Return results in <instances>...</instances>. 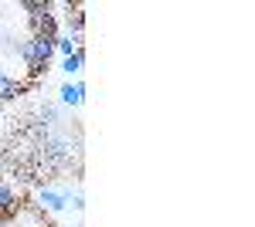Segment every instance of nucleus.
<instances>
[{"mask_svg": "<svg viewBox=\"0 0 255 227\" xmlns=\"http://www.w3.org/2000/svg\"><path fill=\"white\" fill-rule=\"evenodd\" d=\"M27 88H31L27 81H17V78H10V75L0 72V102H14V98H20Z\"/></svg>", "mask_w": 255, "mask_h": 227, "instance_id": "7ed1b4c3", "label": "nucleus"}, {"mask_svg": "<svg viewBox=\"0 0 255 227\" xmlns=\"http://www.w3.org/2000/svg\"><path fill=\"white\" fill-rule=\"evenodd\" d=\"M65 204H68V193L51 190V187L41 190V207H48V210H65Z\"/></svg>", "mask_w": 255, "mask_h": 227, "instance_id": "20e7f679", "label": "nucleus"}, {"mask_svg": "<svg viewBox=\"0 0 255 227\" xmlns=\"http://www.w3.org/2000/svg\"><path fill=\"white\" fill-rule=\"evenodd\" d=\"M14 214H17V190H14V183L0 180V217L10 221Z\"/></svg>", "mask_w": 255, "mask_h": 227, "instance_id": "f03ea898", "label": "nucleus"}, {"mask_svg": "<svg viewBox=\"0 0 255 227\" xmlns=\"http://www.w3.org/2000/svg\"><path fill=\"white\" fill-rule=\"evenodd\" d=\"M61 102L65 105H82V98H85V85L82 81H68V85H61Z\"/></svg>", "mask_w": 255, "mask_h": 227, "instance_id": "39448f33", "label": "nucleus"}, {"mask_svg": "<svg viewBox=\"0 0 255 227\" xmlns=\"http://www.w3.org/2000/svg\"><path fill=\"white\" fill-rule=\"evenodd\" d=\"M72 159H75V150H72L68 139L44 136V143H41V163L48 170H65V166H72Z\"/></svg>", "mask_w": 255, "mask_h": 227, "instance_id": "f257e3e1", "label": "nucleus"}, {"mask_svg": "<svg viewBox=\"0 0 255 227\" xmlns=\"http://www.w3.org/2000/svg\"><path fill=\"white\" fill-rule=\"evenodd\" d=\"M82 65H85V48H79L75 55H68V58H65L61 72H65V75L72 78V75H79V72H82Z\"/></svg>", "mask_w": 255, "mask_h": 227, "instance_id": "423d86ee", "label": "nucleus"}]
</instances>
